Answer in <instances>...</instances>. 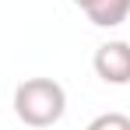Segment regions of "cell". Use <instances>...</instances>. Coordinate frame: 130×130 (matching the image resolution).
I'll return each mask as SVG.
<instances>
[{"mask_svg": "<svg viewBox=\"0 0 130 130\" xmlns=\"http://www.w3.org/2000/svg\"><path fill=\"white\" fill-rule=\"evenodd\" d=\"M74 4H77V7H81V11H88V7H91V4H95V0H74Z\"/></svg>", "mask_w": 130, "mask_h": 130, "instance_id": "5b68a950", "label": "cell"}, {"mask_svg": "<svg viewBox=\"0 0 130 130\" xmlns=\"http://www.w3.org/2000/svg\"><path fill=\"white\" fill-rule=\"evenodd\" d=\"M91 67L106 85H130V42H102L91 56Z\"/></svg>", "mask_w": 130, "mask_h": 130, "instance_id": "7a4b0ae2", "label": "cell"}, {"mask_svg": "<svg viewBox=\"0 0 130 130\" xmlns=\"http://www.w3.org/2000/svg\"><path fill=\"white\" fill-rule=\"evenodd\" d=\"M67 112V91L53 77H25L14 88V116L25 127H53Z\"/></svg>", "mask_w": 130, "mask_h": 130, "instance_id": "6da1fadb", "label": "cell"}, {"mask_svg": "<svg viewBox=\"0 0 130 130\" xmlns=\"http://www.w3.org/2000/svg\"><path fill=\"white\" fill-rule=\"evenodd\" d=\"M85 130H130V116H123V112H102Z\"/></svg>", "mask_w": 130, "mask_h": 130, "instance_id": "277c9868", "label": "cell"}, {"mask_svg": "<svg viewBox=\"0 0 130 130\" xmlns=\"http://www.w3.org/2000/svg\"><path fill=\"white\" fill-rule=\"evenodd\" d=\"M85 14L99 28H116V25H123L130 18V0H95Z\"/></svg>", "mask_w": 130, "mask_h": 130, "instance_id": "3957f363", "label": "cell"}]
</instances>
